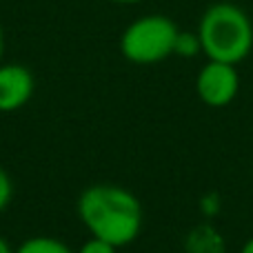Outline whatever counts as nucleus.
<instances>
[{
	"label": "nucleus",
	"mask_w": 253,
	"mask_h": 253,
	"mask_svg": "<svg viewBox=\"0 0 253 253\" xmlns=\"http://www.w3.org/2000/svg\"><path fill=\"white\" fill-rule=\"evenodd\" d=\"M34 96V76L22 65H4L0 67V111L20 109Z\"/></svg>",
	"instance_id": "5"
},
{
	"label": "nucleus",
	"mask_w": 253,
	"mask_h": 253,
	"mask_svg": "<svg viewBox=\"0 0 253 253\" xmlns=\"http://www.w3.org/2000/svg\"><path fill=\"white\" fill-rule=\"evenodd\" d=\"M16 253H74L69 247L58 238H49V236H36L25 240L18 247Z\"/></svg>",
	"instance_id": "7"
},
{
	"label": "nucleus",
	"mask_w": 253,
	"mask_h": 253,
	"mask_svg": "<svg viewBox=\"0 0 253 253\" xmlns=\"http://www.w3.org/2000/svg\"><path fill=\"white\" fill-rule=\"evenodd\" d=\"M240 91V76L236 65L209 60L196 78V93L207 107L222 109L231 105Z\"/></svg>",
	"instance_id": "4"
},
{
	"label": "nucleus",
	"mask_w": 253,
	"mask_h": 253,
	"mask_svg": "<svg viewBox=\"0 0 253 253\" xmlns=\"http://www.w3.org/2000/svg\"><path fill=\"white\" fill-rule=\"evenodd\" d=\"M202 53L209 60L240 65L253 51V22L249 13L233 2H215L198 22Z\"/></svg>",
	"instance_id": "2"
},
{
	"label": "nucleus",
	"mask_w": 253,
	"mask_h": 253,
	"mask_svg": "<svg viewBox=\"0 0 253 253\" xmlns=\"http://www.w3.org/2000/svg\"><path fill=\"white\" fill-rule=\"evenodd\" d=\"M240 253H253V238H249V240H247L245 245H242Z\"/></svg>",
	"instance_id": "13"
},
{
	"label": "nucleus",
	"mask_w": 253,
	"mask_h": 253,
	"mask_svg": "<svg viewBox=\"0 0 253 253\" xmlns=\"http://www.w3.org/2000/svg\"><path fill=\"white\" fill-rule=\"evenodd\" d=\"M78 253H116V247L109 245V242H105V240L91 238V240H87L83 247H80Z\"/></svg>",
	"instance_id": "10"
},
{
	"label": "nucleus",
	"mask_w": 253,
	"mask_h": 253,
	"mask_svg": "<svg viewBox=\"0 0 253 253\" xmlns=\"http://www.w3.org/2000/svg\"><path fill=\"white\" fill-rule=\"evenodd\" d=\"M78 215L93 238L126 247L142 229V207L131 191L116 184H93L78 200Z\"/></svg>",
	"instance_id": "1"
},
{
	"label": "nucleus",
	"mask_w": 253,
	"mask_h": 253,
	"mask_svg": "<svg viewBox=\"0 0 253 253\" xmlns=\"http://www.w3.org/2000/svg\"><path fill=\"white\" fill-rule=\"evenodd\" d=\"M184 253H227V240L211 222H200L184 238Z\"/></svg>",
	"instance_id": "6"
},
{
	"label": "nucleus",
	"mask_w": 253,
	"mask_h": 253,
	"mask_svg": "<svg viewBox=\"0 0 253 253\" xmlns=\"http://www.w3.org/2000/svg\"><path fill=\"white\" fill-rule=\"evenodd\" d=\"M2 51H4V36H2V27H0V58H2Z\"/></svg>",
	"instance_id": "14"
},
{
	"label": "nucleus",
	"mask_w": 253,
	"mask_h": 253,
	"mask_svg": "<svg viewBox=\"0 0 253 253\" xmlns=\"http://www.w3.org/2000/svg\"><path fill=\"white\" fill-rule=\"evenodd\" d=\"M111 2H120V4H133V2H140V0H111Z\"/></svg>",
	"instance_id": "15"
},
{
	"label": "nucleus",
	"mask_w": 253,
	"mask_h": 253,
	"mask_svg": "<svg viewBox=\"0 0 253 253\" xmlns=\"http://www.w3.org/2000/svg\"><path fill=\"white\" fill-rule=\"evenodd\" d=\"M11 196H13L11 178H9V173L0 167V211L7 209V205L11 202Z\"/></svg>",
	"instance_id": "9"
},
{
	"label": "nucleus",
	"mask_w": 253,
	"mask_h": 253,
	"mask_svg": "<svg viewBox=\"0 0 253 253\" xmlns=\"http://www.w3.org/2000/svg\"><path fill=\"white\" fill-rule=\"evenodd\" d=\"M200 51H202V42H200L198 31H180L178 38H175V49H173L175 56L193 58Z\"/></svg>",
	"instance_id": "8"
},
{
	"label": "nucleus",
	"mask_w": 253,
	"mask_h": 253,
	"mask_svg": "<svg viewBox=\"0 0 253 253\" xmlns=\"http://www.w3.org/2000/svg\"><path fill=\"white\" fill-rule=\"evenodd\" d=\"M200 209H202V213H205L207 218H213V215L220 211V196L211 193V196L202 198V200H200Z\"/></svg>",
	"instance_id": "11"
},
{
	"label": "nucleus",
	"mask_w": 253,
	"mask_h": 253,
	"mask_svg": "<svg viewBox=\"0 0 253 253\" xmlns=\"http://www.w3.org/2000/svg\"><path fill=\"white\" fill-rule=\"evenodd\" d=\"M0 253H13V249L9 247V242L4 240L2 236H0Z\"/></svg>",
	"instance_id": "12"
},
{
	"label": "nucleus",
	"mask_w": 253,
	"mask_h": 253,
	"mask_svg": "<svg viewBox=\"0 0 253 253\" xmlns=\"http://www.w3.org/2000/svg\"><path fill=\"white\" fill-rule=\"evenodd\" d=\"M180 29L171 18L151 13L133 20L120 38V51L133 65H156L173 56Z\"/></svg>",
	"instance_id": "3"
}]
</instances>
